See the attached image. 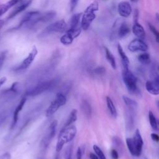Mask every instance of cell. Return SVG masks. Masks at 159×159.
Listing matches in <instances>:
<instances>
[{
    "label": "cell",
    "instance_id": "obj_1",
    "mask_svg": "<svg viewBox=\"0 0 159 159\" xmlns=\"http://www.w3.org/2000/svg\"><path fill=\"white\" fill-rule=\"evenodd\" d=\"M77 129L76 127L71 125L65 129H61L58 137V141L56 145V152L59 153L64 145L72 141L76 134Z\"/></svg>",
    "mask_w": 159,
    "mask_h": 159
},
{
    "label": "cell",
    "instance_id": "obj_2",
    "mask_svg": "<svg viewBox=\"0 0 159 159\" xmlns=\"http://www.w3.org/2000/svg\"><path fill=\"white\" fill-rule=\"evenodd\" d=\"M99 9V4L98 1H93L85 9L83 14H82L81 20V27L84 30L89 29L91 24L96 18L95 12Z\"/></svg>",
    "mask_w": 159,
    "mask_h": 159
},
{
    "label": "cell",
    "instance_id": "obj_3",
    "mask_svg": "<svg viewBox=\"0 0 159 159\" xmlns=\"http://www.w3.org/2000/svg\"><path fill=\"white\" fill-rule=\"evenodd\" d=\"M58 80L54 78L52 80L44 81L39 83L37 85L27 91L26 96H36L43 93H45L53 88H54L58 83Z\"/></svg>",
    "mask_w": 159,
    "mask_h": 159
},
{
    "label": "cell",
    "instance_id": "obj_4",
    "mask_svg": "<svg viewBox=\"0 0 159 159\" xmlns=\"http://www.w3.org/2000/svg\"><path fill=\"white\" fill-rule=\"evenodd\" d=\"M122 79L124 84L130 94H135L137 91V77L129 69H124L122 71Z\"/></svg>",
    "mask_w": 159,
    "mask_h": 159
},
{
    "label": "cell",
    "instance_id": "obj_5",
    "mask_svg": "<svg viewBox=\"0 0 159 159\" xmlns=\"http://www.w3.org/2000/svg\"><path fill=\"white\" fill-rule=\"evenodd\" d=\"M66 102V96L62 93H58L57 94L55 99L51 102L48 107L45 111V116L49 117L53 115L60 106L65 104Z\"/></svg>",
    "mask_w": 159,
    "mask_h": 159
},
{
    "label": "cell",
    "instance_id": "obj_6",
    "mask_svg": "<svg viewBox=\"0 0 159 159\" xmlns=\"http://www.w3.org/2000/svg\"><path fill=\"white\" fill-rule=\"evenodd\" d=\"M66 23L63 19L60 20L58 21L55 22L48 26H47L38 35L39 37H43L49 34L56 33V32H62L66 28Z\"/></svg>",
    "mask_w": 159,
    "mask_h": 159
},
{
    "label": "cell",
    "instance_id": "obj_7",
    "mask_svg": "<svg viewBox=\"0 0 159 159\" xmlns=\"http://www.w3.org/2000/svg\"><path fill=\"white\" fill-rule=\"evenodd\" d=\"M57 125V120H54L48 126L40 142V148L42 151H45L49 146V145L50 144L52 140L55 135Z\"/></svg>",
    "mask_w": 159,
    "mask_h": 159
},
{
    "label": "cell",
    "instance_id": "obj_8",
    "mask_svg": "<svg viewBox=\"0 0 159 159\" xmlns=\"http://www.w3.org/2000/svg\"><path fill=\"white\" fill-rule=\"evenodd\" d=\"M37 53H38L37 48L34 45L32 47L30 53H29L28 56L18 66L14 67L12 70L14 71H23V70H25L27 68H28L30 66V65L32 63V62L34 61Z\"/></svg>",
    "mask_w": 159,
    "mask_h": 159
},
{
    "label": "cell",
    "instance_id": "obj_9",
    "mask_svg": "<svg viewBox=\"0 0 159 159\" xmlns=\"http://www.w3.org/2000/svg\"><path fill=\"white\" fill-rule=\"evenodd\" d=\"M81 27L76 29H68L60 38V42L65 45H71L73 40L79 36L81 32Z\"/></svg>",
    "mask_w": 159,
    "mask_h": 159
},
{
    "label": "cell",
    "instance_id": "obj_10",
    "mask_svg": "<svg viewBox=\"0 0 159 159\" xmlns=\"http://www.w3.org/2000/svg\"><path fill=\"white\" fill-rule=\"evenodd\" d=\"M128 50L131 52H146L148 47L147 43L142 39H133L128 45Z\"/></svg>",
    "mask_w": 159,
    "mask_h": 159
},
{
    "label": "cell",
    "instance_id": "obj_11",
    "mask_svg": "<svg viewBox=\"0 0 159 159\" xmlns=\"http://www.w3.org/2000/svg\"><path fill=\"white\" fill-rule=\"evenodd\" d=\"M117 12L121 17H128L132 14V8L129 2L124 1L118 4Z\"/></svg>",
    "mask_w": 159,
    "mask_h": 159
},
{
    "label": "cell",
    "instance_id": "obj_12",
    "mask_svg": "<svg viewBox=\"0 0 159 159\" xmlns=\"http://www.w3.org/2000/svg\"><path fill=\"white\" fill-rule=\"evenodd\" d=\"M27 101V96H24L20 101H19V104L16 106L14 111V114H13V116H12V122L11 124V126H10V129L12 130L14 128V127L16 125L17 122L18 121V119H19V115L20 112L21 111V110L23 109L25 102Z\"/></svg>",
    "mask_w": 159,
    "mask_h": 159
},
{
    "label": "cell",
    "instance_id": "obj_13",
    "mask_svg": "<svg viewBox=\"0 0 159 159\" xmlns=\"http://www.w3.org/2000/svg\"><path fill=\"white\" fill-rule=\"evenodd\" d=\"M32 0H25L21 4H20L18 6H17L8 16L7 17V19H11L13 17H14L16 16L19 14V13L24 11L25 9H26L32 3Z\"/></svg>",
    "mask_w": 159,
    "mask_h": 159
},
{
    "label": "cell",
    "instance_id": "obj_14",
    "mask_svg": "<svg viewBox=\"0 0 159 159\" xmlns=\"http://www.w3.org/2000/svg\"><path fill=\"white\" fill-rule=\"evenodd\" d=\"M132 32L133 34L138 38L142 40H143L145 38V31L143 26L137 22V20L135 21L133 26H132Z\"/></svg>",
    "mask_w": 159,
    "mask_h": 159
},
{
    "label": "cell",
    "instance_id": "obj_15",
    "mask_svg": "<svg viewBox=\"0 0 159 159\" xmlns=\"http://www.w3.org/2000/svg\"><path fill=\"white\" fill-rule=\"evenodd\" d=\"M133 140H134V143L135 145L138 155H139V156H140L142 153L143 142L142 137L141 136V134H140L139 129H136V130L135 132L134 136L133 137Z\"/></svg>",
    "mask_w": 159,
    "mask_h": 159
},
{
    "label": "cell",
    "instance_id": "obj_16",
    "mask_svg": "<svg viewBox=\"0 0 159 159\" xmlns=\"http://www.w3.org/2000/svg\"><path fill=\"white\" fill-rule=\"evenodd\" d=\"M145 88H146L147 91L149 93H150L153 95L159 94V85L157 84L152 80H148L146 82Z\"/></svg>",
    "mask_w": 159,
    "mask_h": 159
},
{
    "label": "cell",
    "instance_id": "obj_17",
    "mask_svg": "<svg viewBox=\"0 0 159 159\" xmlns=\"http://www.w3.org/2000/svg\"><path fill=\"white\" fill-rule=\"evenodd\" d=\"M117 52L118 53L121 58L122 63L124 69H129V60L126 55L125 53L124 52L122 47L120 44L117 45Z\"/></svg>",
    "mask_w": 159,
    "mask_h": 159
},
{
    "label": "cell",
    "instance_id": "obj_18",
    "mask_svg": "<svg viewBox=\"0 0 159 159\" xmlns=\"http://www.w3.org/2000/svg\"><path fill=\"white\" fill-rule=\"evenodd\" d=\"M22 0H9L6 3L0 4V17L6 13L12 6L20 2Z\"/></svg>",
    "mask_w": 159,
    "mask_h": 159
},
{
    "label": "cell",
    "instance_id": "obj_19",
    "mask_svg": "<svg viewBox=\"0 0 159 159\" xmlns=\"http://www.w3.org/2000/svg\"><path fill=\"white\" fill-rule=\"evenodd\" d=\"M77 114H78L77 110L75 109H73V110L70 112V114H69V116H68V117L67 120H66L65 124L63 125V126L62 127L61 129H65V128H66V127H68L71 125L72 124H73V122H75L77 120V119H78Z\"/></svg>",
    "mask_w": 159,
    "mask_h": 159
},
{
    "label": "cell",
    "instance_id": "obj_20",
    "mask_svg": "<svg viewBox=\"0 0 159 159\" xmlns=\"http://www.w3.org/2000/svg\"><path fill=\"white\" fill-rule=\"evenodd\" d=\"M81 16H82V13H78V14H73L70 19L69 29H76L79 27H81V26H79V23L81 18Z\"/></svg>",
    "mask_w": 159,
    "mask_h": 159
},
{
    "label": "cell",
    "instance_id": "obj_21",
    "mask_svg": "<svg viewBox=\"0 0 159 159\" xmlns=\"http://www.w3.org/2000/svg\"><path fill=\"white\" fill-rule=\"evenodd\" d=\"M126 144L127 146V148L131 153L132 155L135 156V157H139L137 153V150L135 147V145L134 143L133 138H127L126 139Z\"/></svg>",
    "mask_w": 159,
    "mask_h": 159
},
{
    "label": "cell",
    "instance_id": "obj_22",
    "mask_svg": "<svg viewBox=\"0 0 159 159\" xmlns=\"http://www.w3.org/2000/svg\"><path fill=\"white\" fill-rule=\"evenodd\" d=\"M104 48L105 55H106V58L107 60L110 63L111 66H112V68L113 69H116V66H117L116 62V60H115L114 55H112V53L111 52V51L107 47H104Z\"/></svg>",
    "mask_w": 159,
    "mask_h": 159
},
{
    "label": "cell",
    "instance_id": "obj_23",
    "mask_svg": "<svg viewBox=\"0 0 159 159\" xmlns=\"http://www.w3.org/2000/svg\"><path fill=\"white\" fill-rule=\"evenodd\" d=\"M81 110L83 111V112L87 117H91L92 109H91V106L88 101L83 100L81 104Z\"/></svg>",
    "mask_w": 159,
    "mask_h": 159
},
{
    "label": "cell",
    "instance_id": "obj_24",
    "mask_svg": "<svg viewBox=\"0 0 159 159\" xmlns=\"http://www.w3.org/2000/svg\"><path fill=\"white\" fill-rule=\"evenodd\" d=\"M130 32V27L128 25V24L125 22L122 23L119 28V30H118V36L120 39L124 38Z\"/></svg>",
    "mask_w": 159,
    "mask_h": 159
},
{
    "label": "cell",
    "instance_id": "obj_25",
    "mask_svg": "<svg viewBox=\"0 0 159 159\" xmlns=\"http://www.w3.org/2000/svg\"><path fill=\"white\" fill-rule=\"evenodd\" d=\"M106 104H107V108L109 109V111L111 114V115L116 118L117 117V110L116 109V107L113 103V101H112V99H111L110 97L109 96H107L106 98Z\"/></svg>",
    "mask_w": 159,
    "mask_h": 159
},
{
    "label": "cell",
    "instance_id": "obj_26",
    "mask_svg": "<svg viewBox=\"0 0 159 159\" xmlns=\"http://www.w3.org/2000/svg\"><path fill=\"white\" fill-rule=\"evenodd\" d=\"M21 91V84L18 82V81H16L14 82L11 86L7 89L6 91V93H10L11 94H17L18 93H19Z\"/></svg>",
    "mask_w": 159,
    "mask_h": 159
},
{
    "label": "cell",
    "instance_id": "obj_27",
    "mask_svg": "<svg viewBox=\"0 0 159 159\" xmlns=\"http://www.w3.org/2000/svg\"><path fill=\"white\" fill-rule=\"evenodd\" d=\"M122 99H123V101H124V103L125 104V105L128 107H129L130 109H134L135 108H136L137 107V103L133 99L129 98V97L123 96Z\"/></svg>",
    "mask_w": 159,
    "mask_h": 159
},
{
    "label": "cell",
    "instance_id": "obj_28",
    "mask_svg": "<svg viewBox=\"0 0 159 159\" xmlns=\"http://www.w3.org/2000/svg\"><path fill=\"white\" fill-rule=\"evenodd\" d=\"M138 60L143 65H147L150 62V55L148 53H143L138 56Z\"/></svg>",
    "mask_w": 159,
    "mask_h": 159
},
{
    "label": "cell",
    "instance_id": "obj_29",
    "mask_svg": "<svg viewBox=\"0 0 159 159\" xmlns=\"http://www.w3.org/2000/svg\"><path fill=\"white\" fill-rule=\"evenodd\" d=\"M148 119L150 121V124L151 125V127L152 129L155 130H158V127L157 125V120L156 119L154 114L152 111H149L148 112Z\"/></svg>",
    "mask_w": 159,
    "mask_h": 159
},
{
    "label": "cell",
    "instance_id": "obj_30",
    "mask_svg": "<svg viewBox=\"0 0 159 159\" xmlns=\"http://www.w3.org/2000/svg\"><path fill=\"white\" fill-rule=\"evenodd\" d=\"M73 145L70 144L65 149L64 153V159H72Z\"/></svg>",
    "mask_w": 159,
    "mask_h": 159
},
{
    "label": "cell",
    "instance_id": "obj_31",
    "mask_svg": "<svg viewBox=\"0 0 159 159\" xmlns=\"http://www.w3.org/2000/svg\"><path fill=\"white\" fill-rule=\"evenodd\" d=\"M93 150L95 152L96 154L98 157L99 159H106L103 152L101 150V149L96 145H93Z\"/></svg>",
    "mask_w": 159,
    "mask_h": 159
},
{
    "label": "cell",
    "instance_id": "obj_32",
    "mask_svg": "<svg viewBox=\"0 0 159 159\" xmlns=\"http://www.w3.org/2000/svg\"><path fill=\"white\" fill-rule=\"evenodd\" d=\"M148 27L150 31L153 33V35L155 36L156 42L159 43V31L156 29V27L154 25H153L150 23H148Z\"/></svg>",
    "mask_w": 159,
    "mask_h": 159
},
{
    "label": "cell",
    "instance_id": "obj_33",
    "mask_svg": "<svg viewBox=\"0 0 159 159\" xmlns=\"http://www.w3.org/2000/svg\"><path fill=\"white\" fill-rule=\"evenodd\" d=\"M6 55H7V51L6 50L3 51V52L0 53V70H1V68H2V66L4 64V62L5 61Z\"/></svg>",
    "mask_w": 159,
    "mask_h": 159
},
{
    "label": "cell",
    "instance_id": "obj_34",
    "mask_svg": "<svg viewBox=\"0 0 159 159\" xmlns=\"http://www.w3.org/2000/svg\"><path fill=\"white\" fill-rule=\"evenodd\" d=\"M80 0H70V12H72L77 6Z\"/></svg>",
    "mask_w": 159,
    "mask_h": 159
},
{
    "label": "cell",
    "instance_id": "obj_35",
    "mask_svg": "<svg viewBox=\"0 0 159 159\" xmlns=\"http://www.w3.org/2000/svg\"><path fill=\"white\" fill-rule=\"evenodd\" d=\"M7 117V111H2L0 113V125H2V124L6 120V118Z\"/></svg>",
    "mask_w": 159,
    "mask_h": 159
},
{
    "label": "cell",
    "instance_id": "obj_36",
    "mask_svg": "<svg viewBox=\"0 0 159 159\" xmlns=\"http://www.w3.org/2000/svg\"><path fill=\"white\" fill-rule=\"evenodd\" d=\"M94 71L97 75H103L105 73L106 70L103 66H98L94 70Z\"/></svg>",
    "mask_w": 159,
    "mask_h": 159
},
{
    "label": "cell",
    "instance_id": "obj_37",
    "mask_svg": "<svg viewBox=\"0 0 159 159\" xmlns=\"http://www.w3.org/2000/svg\"><path fill=\"white\" fill-rule=\"evenodd\" d=\"M111 156L112 159H118L119 158V153L116 149H112L111 152Z\"/></svg>",
    "mask_w": 159,
    "mask_h": 159
},
{
    "label": "cell",
    "instance_id": "obj_38",
    "mask_svg": "<svg viewBox=\"0 0 159 159\" xmlns=\"http://www.w3.org/2000/svg\"><path fill=\"white\" fill-rule=\"evenodd\" d=\"M152 80L159 85V75L157 73H153L152 75Z\"/></svg>",
    "mask_w": 159,
    "mask_h": 159
},
{
    "label": "cell",
    "instance_id": "obj_39",
    "mask_svg": "<svg viewBox=\"0 0 159 159\" xmlns=\"http://www.w3.org/2000/svg\"><path fill=\"white\" fill-rule=\"evenodd\" d=\"M151 138L152 139L156 142H159V135L155 133H152L151 134Z\"/></svg>",
    "mask_w": 159,
    "mask_h": 159
},
{
    "label": "cell",
    "instance_id": "obj_40",
    "mask_svg": "<svg viewBox=\"0 0 159 159\" xmlns=\"http://www.w3.org/2000/svg\"><path fill=\"white\" fill-rule=\"evenodd\" d=\"M76 159H82V150L80 147H78L76 151Z\"/></svg>",
    "mask_w": 159,
    "mask_h": 159
},
{
    "label": "cell",
    "instance_id": "obj_41",
    "mask_svg": "<svg viewBox=\"0 0 159 159\" xmlns=\"http://www.w3.org/2000/svg\"><path fill=\"white\" fill-rule=\"evenodd\" d=\"M89 158L90 159H99L97 155L94 154L93 153H89Z\"/></svg>",
    "mask_w": 159,
    "mask_h": 159
},
{
    "label": "cell",
    "instance_id": "obj_42",
    "mask_svg": "<svg viewBox=\"0 0 159 159\" xmlns=\"http://www.w3.org/2000/svg\"><path fill=\"white\" fill-rule=\"evenodd\" d=\"M6 80L7 79H6V78L5 76H3L1 78H0V88L6 81Z\"/></svg>",
    "mask_w": 159,
    "mask_h": 159
},
{
    "label": "cell",
    "instance_id": "obj_43",
    "mask_svg": "<svg viewBox=\"0 0 159 159\" xmlns=\"http://www.w3.org/2000/svg\"><path fill=\"white\" fill-rule=\"evenodd\" d=\"M4 24V20L0 19V29L2 27V26H3Z\"/></svg>",
    "mask_w": 159,
    "mask_h": 159
},
{
    "label": "cell",
    "instance_id": "obj_44",
    "mask_svg": "<svg viewBox=\"0 0 159 159\" xmlns=\"http://www.w3.org/2000/svg\"><path fill=\"white\" fill-rule=\"evenodd\" d=\"M156 104H157V106L158 109H159V100L157 101V102H156Z\"/></svg>",
    "mask_w": 159,
    "mask_h": 159
},
{
    "label": "cell",
    "instance_id": "obj_45",
    "mask_svg": "<svg viewBox=\"0 0 159 159\" xmlns=\"http://www.w3.org/2000/svg\"><path fill=\"white\" fill-rule=\"evenodd\" d=\"M54 159H59V156H58V154H56V155H55Z\"/></svg>",
    "mask_w": 159,
    "mask_h": 159
},
{
    "label": "cell",
    "instance_id": "obj_46",
    "mask_svg": "<svg viewBox=\"0 0 159 159\" xmlns=\"http://www.w3.org/2000/svg\"><path fill=\"white\" fill-rule=\"evenodd\" d=\"M156 18H157V20L159 22V14H157V15H156Z\"/></svg>",
    "mask_w": 159,
    "mask_h": 159
},
{
    "label": "cell",
    "instance_id": "obj_47",
    "mask_svg": "<svg viewBox=\"0 0 159 159\" xmlns=\"http://www.w3.org/2000/svg\"><path fill=\"white\" fill-rule=\"evenodd\" d=\"M130 1H132V2H137L139 0H130Z\"/></svg>",
    "mask_w": 159,
    "mask_h": 159
},
{
    "label": "cell",
    "instance_id": "obj_48",
    "mask_svg": "<svg viewBox=\"0 0 159 159\" xmlns=\"http://www.w3.org/2000/svg\"><path fill=\"white\" fill-rule=\"evenodd\" d=\"M157 125H158V127H159V120H157Z\"/></svg>",
    "mask_w": 159,
    "mask_h": 159
},
{
    "label": "cell",
    "instance_id": "obj_49",
    "mask_svg": "<svg viewBox=\"0 0 159 159\" xmlns=\"http://www.w3.org/2000/svg\"><path fill=\"white\" fill-rule=\"evenodd\" d=\"M158 70H159V67H158Z\"/></svg>",
    "mask_w": 159,
    "mask_h": 159
},
{
    "label": "cell",
    "instance_id": "obj_50",
    "mask_svg": "<svg viewBox=\"0 0 159 159\" xmlns=\"http://www.w3.org/2000/svg\"><path fill=\"white\" fill-rule=\"evenodd\" d=\"M40 159H42V158H40Z\"/></svg>",
    "mask_w": 159,
    "mask_h": 159
}]
</instances>
